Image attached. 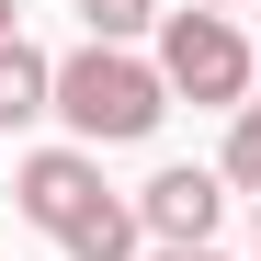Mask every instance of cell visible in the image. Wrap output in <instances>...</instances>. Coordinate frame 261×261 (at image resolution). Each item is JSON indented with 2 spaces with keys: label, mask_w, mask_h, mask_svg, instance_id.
<instances>
[{
  "label": "cell",
  "mask_w": 261,
  "mask_h": 261,
  "mask_svg": "<svg viewBox=\"0 0 261 261\" xmlns=\"http://www.w3.org/2000/svg\"><path fill=\"white\" fill-rule=\"evenodd\" d=\"M159 80H170V102H216V114H239L250 80H261V46H250L227 12H170V23H159Z\"/></svg>",
  "instance_id": "cell-2"
},
{
  "label": "cell",
  "mask_w": 261,
  "mask_h": 261,
  "mask_svg": "<svg viewBox=\"0 0 261 261\" xmlns=\"http://www.w3.org/2000/svg\"><path fill=\"white\" fill-rule=\"evenodd\" d=\"M148 239L159 250H216V216H227V170H159V182L137 193Z\"/></svg>",
  "instance_id": "cell-4"
},
{
  "label": "cell",
  "mask_w": 261,
  "mask_h": 261,
  "mask_svg": "<svg viewBox=\"0 0 261 261\" xmlns=\"http://www.w3.org/2000/svg\"><path fill=\"white\" fill-rule=\"evenodd\" d=\"M57 114H68V137H80V148H137V137H159L170 80H159V57L68 46V57H57Z\"/></svg>",
  "instance_id": "cell-1"
},
{
  "label": "cell",
  "mask_w": 261,
  "mask_h": 261,
  "mask_svg": "<svg viewBox=\"0 0 261 261\" xmlns=\"http://www.w3.org/2000/svg\"><path fill=\"white\" fill-rule=\"evenodd\" d=\"M216 170L261 193V102H239V114H227V159H216Z\"/></svg>",
  "instance_id": "cell-8"
},
{
  "label": "cell",
  "mask_w": 261,
  "mask_h": 261,
  "mask_svg": "<svg viewBox=\"0 0 261 261\" xmlns=\"http://www.w3.org/2000/svg\"><path fill=\"white\" fill-rule=\"evenodd\" d=\"M34 114H57V57L46 46H0V125H34Z\"/></svg>",
  "instance_id": "cell-5"
},
{
  "label": "cell",
  "mask_w": 261,
  "mask_h": 261,
  "mask_svg": "<svg viewBox=\"0 0 261 261\" xmlns=\"http://www.w3.org/2000/svg\"><path fill=\"white\" fill-rule=\"evenodd\" d=\"M137 239H148V216L102 193V204H91V216H80V227H68L57 250H68V261H137Z\"/></svg>",
  "instance_id": "cell-6"
},
{
  "label": "cell",
  "mask_w": 261,
  "mask_h": 261,
  "mask_svg": "<svg viewBox=\"0 0 261 261\" xmlns=\"http://www.w3.org/2000/svg\"><path fill=\"white\" fill-rule=\"evenodd\" d=\"M148 261H216V250H148Z\"/></svg>",
  "instance_id": "cell-9"
},
{
  "label": "cell",
  "mask_w": 261,
  "mask_h": 261,
  "mask_svg": "<svg viewBox=\"0 0 261 261\" xmlns=\"http://www.w3.org/2000/svg\"><path fill=\"white\" fill-rule=\"evenodd\" d=\"M12 23H23V12H12V0H0V46H12Z\"/></svg>",
  "instance_id": "cell-10"
},
{
  "label": "cell",
  "mask_w": 261,
  "mask_h": 261,
  "mask_svg": "<svg viewBox=\"0 0 261 261\" xmlns=\"http://www.w3.org/2000/svg\"><path fill=\"white\" fill-rule=\"evenodd\" d=\"M148 23H170L159 0H80V46H137Z\"/></svg>",
  "instance_id": "cell-7"
},
{
  "label": "cell",
  "mask_w": 261,
  "mask_h": 261,
  "mask_svg": "<svg viewBox=\"0 0 261 261\" xmlns=\"http://www.w3.org/2000/svg\"><path fill=\"white\" fill-rule=\"evenodd\" d=\"M193 12H227V0H193Z\"/></svg>",
  "instance_id": "cell-11"
},
{
  "label": "cell",
  "mask_w": 261,
  "mask_h": 261,
  "mask_svg": "<svg viewBox=\"0 0 261 261\" xmlns=\"http://www.w3.org/2000/svg\"><path fill=\"white\" fill-rule=\"evenodd\" d=\"M250 239H261V204H250Z\"/></svg>",
  "instance_id": "cell-12"
},
{
  "label": "cell",
  "mask_w": 261,
  "mask_h": 261,
  "mask_svg": "<svg viewBox=\"0 0 261 261\" xmlns=\"http://www.w3.org/2000/svg\"><path fill=\"white\" fill-rule=\"evenodd\" d=\"M12 204H23L46 239H68L80 216L102 204V159H91V148H34V159L12 170Z\"/></svg>",
  "instance_id": "cell-3"
}]
</instances>
